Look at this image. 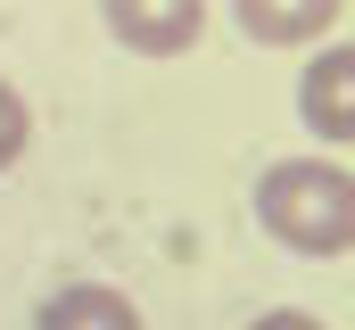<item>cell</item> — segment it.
I'll use <instances>...</instances> for the list:
<instances>
[{
	"label": "cell",
	"mask_w": 355,
	"mask_h": 330,
	"mask_svg": "<svg viewBox=\"0 0 355 330\" xmlns=\"http://www.w3.org/2000/svg\"><path fill=\"white\" fill-rule=\"evenodd\" d=\"M248 330H322V314H306V306H265Z\"/></svg>",
	"instance_id": "7"
},
{
	"label": "cell",
	"mask_w": 355,
	"mask_h": 330,
	"mask_svg": "<svg viewBox=\"0 0 355 330\" xmlns=\"http://www.w3.org/2000/svg\"><path fill=\"white\" fill-rule=\"evenodd\" d=\"M99 17H107V33H116L124 50H141V58H174V50H190V42L207 33V8H198V0H166V8L107 0Z\"/></svg>",
	"instance_id": "3"
},
{
	"label": "cell",
	"mask_w": 355,
	"mask_h": 330,
	"mask_svg": "<svg viewBox=\"0 0 355 330\" xmlns=\"http://www.w3.org/2000/svg\"><path fill=\"white\" fill-rule=\"evenodd\" d=\"M257 223L289 256H347L355 248V173L339 157H272L257 173Z\"/></svg>",
	"instance_id": "1"
},
{
	"label": "cell",
	"mask_w": 355,
	"mask_h": 330,
	"mask_svg": "<svg viewBox=\"0 0 355 330\" xmlns=\"http://www.w3.org/2000/svg\"><path fill=\"white\" fill-rule=\"evenodd\" d=\"M25 141H33V107H25V91L0 75V173L25 157Z\"/></svg>",
	"instance_id": "6"
},
{
	"label": "cell",
	"mask_w": 355,
	"mask_h": 330,
	"mask_svg": "<svg viewBox=\"0 0 355 330\" xmlns=\"http://www.w3.org/2000/svg\"><path fill=\"white\" fill-rule=\"evenodd\" d=\"M33 330H141V314H132V297L107 289V281H67V289L42 297Z\"/></svg>",
	"instance_id": "4"
},
{
	"label": "cell",
	"mask_w": 355,
	"mask_h": 330,
	"mask_svg": "<svg viewBox=\"0 0 355 330\" xmlns=\"http://www.w3.org/2000/svg\"><path fill=\"white\" fill-rule=\"evenodd\" d=\"M232 17L248 25V42H272V50H281V42H314V33L339 25L331 0H272V8H265V0H240Z\"/></svg>",
	"instance_id": "5"
},
{
	"label": "cell",
	"mask_w": 355,
	"mask_h": 330,
	"mask_svg": "<svg viewBox=\"0 0 355 330\" xmlns=\"http://www.w3.org/2000/svg\"><path fill=\"white\" fill-rule=\"evenodd\" d=\"M297 116L322 149H355V42H322L297 75Z\"/></svg>",
	"instance_id": "2"
}]
</instances>
